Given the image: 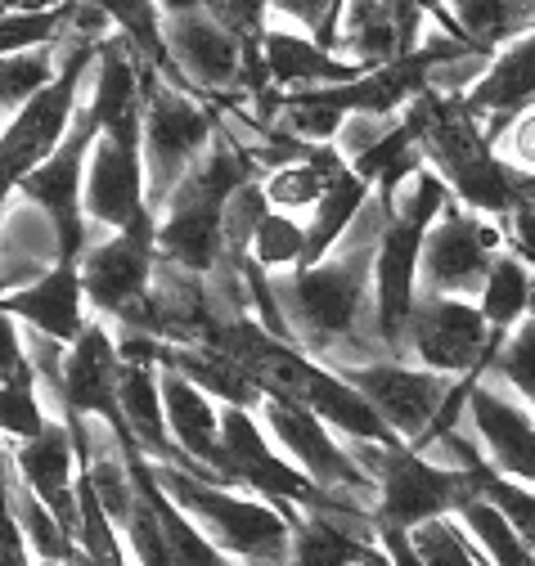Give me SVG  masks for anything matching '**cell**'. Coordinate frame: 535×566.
Instances as JSON below:
<instances>
[{
    "label": "cell",
    "instance_id": "1",
    "mask_svg": "<svg viewBox=\"0 0 535 566\" xmlns=\"http://www.w3.org/2000/svg\"><path fill=\"white\" fill-rule=\"evenodd\" d=\"M387 221H391V207L382 193H374L356 217V226L328 256L311 261L297 274L271 279L289 342L328 369L387 360V350L378 342V319H374V261H378Z\"/></svg>",
    "mask_w": 535,
    "mask_h": 566
},
{
    "label": "cell",
    "instance_id": "2",
    "mask_svg": "<svg viewBox=\"0 0 535 566\" xmlns=\"http://www.w3.org/2000/svg\"><path fill=\"white\" fill-rule=\"evenodd\" d=\"M149 468L171 500L243 566H289L293 562L297 522L284 517L275 504L248 500V494H239L234 485L203 481L180 463H154L149 459Z\"/></svg>",
    "mask_w": 535,
    "mask_h": 566
},
{
    "label": "cell",
    "instance_id": "3",
    "mask_svg": "<svg viewBox=\"0 0 535 566\" xmlns=\"http://www.w3.org/2000/svg\"><path fill=\"white\" fill-rule=\"evenodd\" d=\"M347 450L356 454V463L378 485V504H374L378 526L415 531V526H423L432 517H450L463 500H473L478 494V476L473 472L441 468L415 446L347 441Z\"/></svg>",
    "mask_w": 535,
    "mask_h": 566
},
{
    "label": "cell",
    "instance_id": "4",
    "mask_svg": "<svg viewBox=\"0 0 535 566\" xmlns=\"http://www.w3.org/2000/svg\"><path fill=\"white\" fill-rule=\"evenodd\" d=\"M217 139L212 113L193 99V91L167 82L158 67L145 73V189H149V211L158 217L162 202L176 193V185L203 163V154Z\"/></svg>",
    "mask_w": 535,
    "mask_h": 566
},
{
    "label": "cell",
    "instance_id": "5",
    "mask_svg": "<svg viewBox=\"0 0 535 566\" xmlns=\"http://www.w3.org/2000/svg\"><path fill=\"white\" fill-rule=\"evenodd\" d=\"M256 418H261L265 437L280 446V454L297 472H306L319 490H328V494H338V500L374 513V504H378L374 476L356 463V454L347 450V441L333 432L324 418H315L306 405H293V400H280V396H265L261 409H256Z\"/></svg>",
    "mask_w": 535,
    "mask_h": 566
},
{
    "label": "cell",
    "instance_id": "6",
    "mask_svg": "<svg viewBox=\"0 0 535 566\" xmlns=\"http://www.w3.org/2000/svg\"><path fill=\"white\" fill-rule=\"evenodd\" d=\"M500 252H508L504 221L478 217V211H468V207L454 202L423 239L419 293L478 302V293H482L491 265L500 261Z\"/></svg>",
    "mask_w": 535,
    "mask_h": 566
},
{
    "label": "cell",
    "instance_id": "7",
    "mask_svg": "<svg viewBox=\"0 0 535 566\" xmlns=\"http://www.w3.org/2000/svg\"><path fill=\"white\" fill-rule=\"evenodd\" d=\"M162 41L185 91H203V95L243 91L248 41L221 28L203 0H162Z\"/></svg>",
    "mask_w": 535,
    "mask_h": 566
},
{
    "label": "cell",
    "instance_id": "8",
    "mask_svg": "<svg viewBox=\"0 0 535 566\" xmlns=\"http://www.w3.org/2000/svg\"><path fill=\"white\" fill-rule=\"evenodd\" d=\"M491 350H495L491 324L478 302L419 293L410 337H406V360L445 378H468L491 360Z\"/></svg>",
    "mask_w": 535,
    "mask_h": 566
},
{
    "label": "cell",
    "instance_id": "9",
    "mask_svg": "<svg viewBox=\"0 0 535 566\" xmlns=\"http://www.w3.org/2000/svg\"><path fill=\"white\" fill-rule=\"evenodd\" d=\"M338 374L378 409V418L391 428V437L406 441V446H419L432 432L441 405L450 400V391L459 382V378L432 374L415 360H396V356L352 365V369H338Z\"/></svg>",
    "mask_w": 535,
    "mask_h": 566
},
{
    "label": "cell",
    "instance_id": "10",
    "mask_svg": "<svg viewBox=\"0 0 535 566\" xmlns=\"http://www.w3.org/2000/svg\"><path fill=\"white\" fill-rule=\"evenodd\" d=\"M391 207V202H387ZM437 221L410 217V211H391V221L378 243L374 261V319H378V342L387 356L406 360V337L419 302V261H423V239Z\"/></svg>",
    "mask_w": 535,
    "mask_h": 566
},
{
    "label": "cell",
    "instance_id": "11",
    "mask_svg": "<svg viewBox=\"0 0 535 566\" xmlns=\"http://www.w3.org/2000/svg\"><path fill=\"white\" fill-rule=\"evenodd\" d=\"M82 211L99 234H154V211L145 189V154L140 145L99 135L86 167Z\"/></svg>",
    "mask_w": 535,
    "mask_h": 566
},
{
    "label": "cell",
    "instance_id": "12",
    "mask_svg": "<svg viewBox=\"0 0 535 566\" xmlns=\"http://www.w3.org/2000/svg\"><path fill=\"white\" fill-rule=\"evenodd\" d=\"M77 270H82L86 306L108 324H126L154 289L158 274L154 234H99L82 252Z\"/></svg>",
    "mask_w": 535,
    "mask_h": 566
},
{
    "label": "cell",
    "instance_id": "13",
    "mask_svg": "<svg viewBox=\"0 0 535 566\" xmlns=\"http://www.w3.org/2000/svg\"><path fill=\"white\" fill-rule=\"evenodd\" d=\"M463 422H468V432L478 437L486 463L500 476L535 485V413L504 382H495L478 369L473 387H468Z\"/></svg>",
    "mask_w": 535,
    "mask_h": 566
},
{
    "label": "cell",
    "instance_id": "14",
    "mask_svg": "<svg viewBox=\"0 0 535 566\" xmlns=\"http://www.w3.org/2000/svg\"><path fill=\"white\" fill-rule=\"evenodd\" d=\"M117 374H122V350L108 319H91L82 337L69 346V365H63V418H99L104 428L126 432L122 405H117Z\"/></svg>",
    "mask_w": 535,
    "mask_h": 566
},
{
    "label": "cell",
    "instance_id": "15",
    "mask_svg": "<svg viewBox=\"0 0 535 566\" xmlns=\"http://www.w3.org/2000/svg\"><path fill=\"white\" fill-rule=\"evenodd\" d=\"M162 405H167V432L176 446V463L203 481L230 485L225 450H221V405L171 365H162Z\"/></svg>",
    "mask_w": 535,
    "mask_h": 566
},
{
    "label": "cell",
    "instance_id": "16",
    "mask_svg": "<svg viewBox=\"0 0 535 566\" xmlns=\"http://www.w3.org/2000/svg\"><path fill=\"white\" fill-rule=\"evenodd\" d=\"M77 463H82V450H77V437L69 428V418H54L50 428L23 446H14V468L19 476L28 481V490L36 500L69 526L73 535L82 531V504H77Z\"/></svg>",
    "mask_w": 535,
    "mask_h": 566
},
{
    "label": "cell",
    "instance_id": "17",
    "mask_svg": "<svg viewBox=\"0 0 535 566\" xmlns=\"http://www.w3.org/2000/svg\"><path fill=\"white\" fill-rule=\"evenodd\" d=\"M0 311L14 315L23 328H36L63 346H73L82 328L91 324L86 315V289H82V270L77 261H63L50 274H41L28 289H14L0 297Z\"/></svg>",
    "mask_w": 535,
    "mask_h": 566
},
{
    "label": "cell",
    "instance_id": "18",
    "mask_svg": "<svg viewBox=\"0 0 535 566\" xmlns=\"http://www.w3.org/2000/svg\"><path fill=\"white\" fill-rule=\"evenodd\" d=\"M261 59H265V77H271V86L284 91V95L328 91V86H347V82L365 77L360 63L333 54V50L315 45L306 32H293V28H280V23L265 28Z\"/></svg>",
    "mask_w": 535,
    "mask_h": 566
},
{
    "label": "cell",
    "instance_id": "19",
    "mask_svg": "<svg viewBox=\"0 0 535 566\" xmlns=\"http://www.w3.org/2000/svg\"><path fill=\"white\" fill-rule=\"evenodd\" d=\"M6 207L10 211H0V279H6V293H14L69 256H63V234L50 211L28 202L23 193H14Z\"/></svg>",
    "mask_w": 535,
    "mask_h": 566
},
{
    "label": "cell",
    "instance_id": "20",
    "mask_svg": "<svg viewBox=\"0 0 535 566\" xmlns=\"http://www.w3.org/2000/svg\"><path fill=\"white\" fill-rule=\"evenodd\" d=\"M463 104L473 108V117L482 122L491 145L508 130V122L517 113L535 108V32H526L522 41L504 45L500 54H491L486 77L468 91Z\"/></svg>",
    "mask_w": 535,
    "mask_h": 566
},
{
    "label": "cell",
    "instance_id": "21",
    "mask_svg": "<svg viewBox=\"0 0 535 566\" xmlns=\"http://www.w3.org/2000/svg\"><path fill=\"white\" fill-rule=\"evenodd\" d=\"M432 23L482 54H500L535 32V0H445Z\"/></svg>",
    "mask_w": 535,
    "mask_h": 566
},
{
    "label": "cell",
    "instance_id": "22",
    "mask_svg": "<svg viewBox=\"0 0 535 566\" xmlns=\"http://www.w3.org/2000/svg\"><path fill=\"white\" fill-rule=\"evenodd\" d=\"M347 163L338 158L333 145H315L306 158H293V163H280L261 176V193L271 202V211H284V217H297V221H311V211L319 207L328 180L338 176Z\"/></svg>",
    "mask_w": 535,
    "mask_h": 566
},
{
    "label": "cell",
    "instance_id": "23",
    "mask_svg": "<svg viewBox=\"0 0 535 566\" xmlns=\"http://www.w3.org/2000/svg\"><path fill=\"white\" fill-rule=\"evenodd\" d=\"M478 306H482L491 333L495 337H508L535 311V274L513 252H500V261L491 265L482 293H478Z\"/></svg>",
    "mask_w": 535,
    "mask_h": 566
},
{
    "label": "cell",
    "instance_id": "24",
    "mask_svg": "<svg viewBox=\"0 0 535 566\" xmlns=\"http://www.w3.org/2000/svg\"><path fill=\"white\" fill-rule=\"evenodd\" d=\"M369 198H374V189H369L352 167H343L338 176L328 180L319 207L311 211V221H306V234H311V261L328 256L333 248L343 243V234L356 226V217L365 211Z\"/></svg>",
    "mask_w": 535,
    "mask_h": 566
},
{
    "label": "cell",
    "instance_id": "25",
    "mask_svg": "<svg viewBox=\"0 0 535 566\" xmlns=\"http://www.w3.org/2000/svg\"><path fill=\"white\" fill-rule=\"evenodd\" d=\"M248 261L256 270H265L271 279H284V274H297L311 265V234H306V221L297 217H284V211H265L256 221L252 239H248Z\"/></svg>",
    "mask_w": 535,
    "mask_h": 566
},
{
    "label": "cell",
    "instance_id": "26",
    "mask_svg": "<svg viewBox=\"0 0 535 566\" xmlns=\"http://www.w3.org/2000/svg\"><path fill=\"white\" fill-rule=\"evenodd\" d=\"M454 522L468 531V539L482 548V557L491 566H535V553L522 544V535L513 531V522L486 500L482 490L473 494V500H463L454 509Z\"/></svg>",
    "mask_w": 535,
    "mask_h": 566
},
{
    "label": "cell",
    "instance_id": "27",
    "mask_svg": "<svg viewBox=\"0 0 535 566\" xmlns=\"http://www.w3.org/2000/svg\"><path fill=\"white\" fill-rule=\"evenodd\" d=\"M59 73H63V63H59L54 45L0 59V130H6L41 91H50L59 82Z\"/></svg>",
    "mask_w": 535,
    "mask_h": 566
},
{
    "label": "cell",
    "instance_id": "28",
    "mask_svg": "<svg viewBox=\"0 0 535 566\" xmlns=\"http://www.w3.org/2000/svg\"><path fill=\"white\" fill-rule=\"evenodd\" d=\"M495 350H491V360L482 365L486 378L504 382L531 413H535V315H526L508 337H495Z\"/></svg>",
    "mask_w": 535,
    "mask_h": 566
},
{
    "label": "cell",
    "instance_id": "29",
    "mask_svg": "<svg viewBox=\"0 0 535 566\" xmlns=\"http://www.w3.org/2000/svg\"><path fill=\"white\" fill-rule=\"evenodd\" d=\"M50 422H54V413H50L45 396L36 391V378L32 374H23V378L0 387V441L23 446V441L41 437Z\"/></svg>",
    "mask_w": 535,
    "mask_h": 566
},
{
    "label": "cell",
    "instance_id": "30",
    "mask_svg": "<svg viewBox=\"0 0 535 566\" xmlns=\"http://www.w3.org/2000/svg\"><path fill=\"white\" fill-rule=\"evenodd\" d=\"M410 544H415V553H419L423 566H491L482 557V548L468 539V531L454 522V513L415 526L410 531Z\"/></svg>",
    "mask_w": 535,
    "mask_h": 566
},
{
    "label": "cell",
    "instance_id": "31",
    "mask_svg": "<svg viewBox=\"0 0 535 566\" xmlns=\"http://www.w3.org/2000/svg\"><path fill=\"white\" fill-rule=\"evenodd\" d=\"M343 6L347 0H271V23L306 32L315 45L338 54L343 41Z\"/></svg>",
    "mask_w": 535,
    "mask_h": 566
},
{
    "label": "cell",
    "instance_id": "32",
    "mask_svg": "<svg viewBox=\"0 0 535 566\" xmlns=\"http://www.w3.org/2000/svg\"><path fill=\"white\" fill-rule=\"evenodd\" d=\"M478 476V490L486 494V500L513 522V531L522 535V544L535 553V485L526 481H513V476H500L491 463L473 472Z\"/></svg>",
    "mask_w": 535,
    "mask_h": 566
},
{
    "label": "cell",
    "instance_id": "33",
    "mask_svg": "<svg viewBox=\"0 0 535 566\" xmlns=\"http://www.w3.org/2000/svg\"><path fill=\"white\" fill-rule=\"evenodd\" d=\"M203 6L221 28H230L248 45L261 41L265 28H271V0H203Z\"/></svg>",
    "mask_w": 535,
    "mask_h": 566
},
{
    "label": "cell",
    "instance_id": "34",
    "mask_svg": "<svg viewBox=\"0 0 535 566\" xmlns=\"http://www.w3.org/2000/svg\"><path fill=\"white\" fill-rule=\"evenodd\" d=\"M495 158L508 163L513 171L535 176V108H526L508 122V130L495 139Z\"/></svg>",
    "mask_w": 535,
    "mask_h": 566
},
{
    "label": "cell",
    "instance_id": "35",
    "mask_svg": "<svg viewBox=\"0 0 535 566\" xmlns=\"http://www.w3.org/2000/svg\"><path fill=\"white\" fill-rule=\"evenodd\" d=\"M32 374L28 369V342H23V324L14 315L0 311V387Z\"/></svg>",
    "mask_w": 535,
    "mask_h": 566
},
{
    "label": "cell",
    "instance_id": "36",
    "mask_svg": "<svg viewBox=\"0 0 535 566\" xmlns=\"http://www.w3.org/2000/svg\"><path fill=\"white\" fill-rule=\"evenodd\" d=\"M504 234H508V252L535 274V211L531 207H517L504 217Z\"/></svg>",
    "mask_w": 535,
    "mask_h": 566
},
{
    "label": "cell",
    "instance_id": "37",
    "mask_svg": "<svg viewBox=\"0 0 535 566\" xmlns=\"http://www.w3.org/2000/svg\"><path fill=\"white\" fill-rule=\"evenodd\" d=\"M356 566H396V562H391V553H387V548H382V544H378V539H369V544H365V553H360V562H356Z\"/></svg>",
    "mask_w": 535,
    "mask_h": 566
},
{
    "label": "cell",
    "instance_id": "38",
    "mask_svg": "<svg viewBox=\"0 0 535 566\" xmlns=\"http://www.w3.org/2000/svg\"><path fill=\"white\" fill-rule=\"evenodd\" d=\"M73 566H91V562H86V557H82V553H77V562H73Z\"/></svg>",
    "mask_w": 535,
    "mask_h": 566
}]
</instances>
